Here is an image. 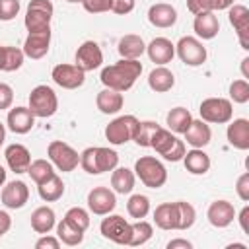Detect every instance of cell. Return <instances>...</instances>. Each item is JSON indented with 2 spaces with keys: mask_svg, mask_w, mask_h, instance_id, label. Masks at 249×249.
<instances>
[{
  "mask_svg": "<svg viewBox=\"0 0 249 249\" xmlns=\"http://www.w3.org/2000/svg\"><path fill=\"white\" fill-rule=\"evenodd\" d=\"M150 148H154L167 161H179V160H183V156L187 152L185 142L179 140L169 128H163V126H160L154 132V136L150 140Z\"/></svg>",
  "mask_w": 249,
  "mask_h": 249,
  "instance_id": "cell-3",
  "label": "cell"
},
{
  "mask_svg": "<svg viewBox=\"0 0 249 249\" xmlns=\"http://www.w3.org/2000/svg\"><path fill=\"white\" fill-rule=\"evenodd\" d=\"M183 136H185V140L191 148H204V146L210 144L212 130H210L208 123H204L202 119H193L189 128L183 132Z\"/></svg>",
  "mask_w": 249,
  "mask_h": 249,
  "instance_id": "cell-23",
  "label": "cell"
},
{
  "mask_svg": "<svg viewBox=\"0 0 249 249\" xmlns=\"http://www.w3.org/2000/svg\"><path fill=\"white\" fill-rule=\"evenodd\" d=\"M230 146L237 150H249V121L247 119H233L226 130Z\"/></svg>",
  "mask_w": 249,
  "mask_h": 249,
  "instance_id": "cell-25",
  "label": "cell"
},
{
  "mask_svg": "<svg viewBox=\"0 0 249 249\" xmlns=\"http://www.w3.org/2000/svg\"><path fill=\"white\" fill-rule=\"evenodd\" d=\"M4 183H6V169L0 165V187H4Z\"/></svg>",
  "mask_w": 249,
  "mask_h": 249,
  "instance_id": "cell-56",
  "label": "cell"
},
{
  "mask_svg": "<svg viewBox=\"0 0 249 249\" xmlns=\"http://www.w3.org/2000/svg\"><path fill=\"white\" fill-rule=\"evenodd\" d=\"M99 231L105 239L117 243V245H128L130 239V222L124 220L119 214H107V218L101 220Z\"/></svg>",
  "mask_w": 249,
  "mask_h": 249,
  "instance_id": "cell-11",
  "label": "cell"
},
{
  "mask_svg": "<svg viewBox=\"0 0 249 249\" xmlns=\"http://www.w3.org/2000/svg\"><path fill=\"white\" fill-rule=\"evenodd\" d=\"M0 200L6 208H12V210L23 208L25 202L29 200V189L23 181H10L8 185L2 187Z\"/></svg>",
  "mask_w": 249,
  "mask_h": 249,
  "instance_id": "cell-16",
  "label": "cell"
},
{
  "mask_svg": "<svg viewBox=\"0 0 249 249\" xmlns=\"http://www.w3.org/2000/svg\"><path fill=\"white\" fill-rule=\"evenodd\" d=\"M126 212L134 220H142L150 212V198L146 195H132L126 202Z\"/></svg>",
  "mask_w": 249,
  "mask_h": 249,
  "instance_id": "cell-40",
  "label": "cell"
},
{
  "mask_svg": "<svg viewBox=\"0 0 249 249\" xmlns=\"http://www.w3.org/2000/svg\"><path fill=\"white\" fill-rule=\"evenodd\" d=\"M193 29L196 33L198 39H214L220 31V21L216 18L214 12H200V14H195V21H193Z\"/></svg>",
  "mask_w": 249,
  "mask_h": 249,
  "instance_id": "cell-22",
  "label": "cell"
},
{
  "mask_svg": "<svg viewBox=\"0 0 249 249\" xmlns=\"http://www.w3.org/2000/svg\"><path fill=\"white\" fill-rule=\"evenodd\" d=\"M4 68V47L0 45V70Z\"/></svg>",
  "mask_w": 249,
  "mask_h": 249,
  "instance_id": "cell-57",
  "label": "cell"
},
{
  "mask_svg": "<svg viewBox=\"0 0 249 249\" xmlns=\"http://www.w3.org/2000/svg\"><path fill=\"white\" fill-rule=\"evenodd\" d=\"M239 226H241V230H243V233H249V206L245 204L243 208H241V212H239Z\"/></svg>",
  "mask_w": 249,
  "mask_h": 249,
  "instance_id": "cell-51",
  "label": "cell"
},
{
  "mask_svg": "<svg viewBox=\"0 0 249 249\" xmlns=\"http://www.w3.org/2000/svg\"><path fill=\"white\" fill-rule=\"evenodd\" d=\"M56 226V216L51 206H39L31 214V230L35 233H49Z\"/></svg>",
  "mask_w": 249,
  "mask_h": 249,
  "instance_id": "cell-30",
  "label": "cell"
},
{
  "mask_svg": "<svg viewBox=\"0 0 249 249\" xmlns=\"http://www.w3.org/2000/svg\"><path fill=\"white\" fill-rule=\"evenodd\" d=\"M177 230H189L193 228L195 220H196V210L193 204L185 202V200H177Z\"/></svg>",
  "mask_w": 249,
  "mask_h": 249,
  "instance_id": "cell-41",
  "label": "cell"
},
{
  "mask_svg": "<svg viewBox=\"0 0 249 249\" xmlns=\"http://www.w3.org/2000/svg\"><path fill=\"white\" fill-rule=\"evenodd\" d=\"M4 140H6V128H4V124L0 123V146L4 144Z\"/></svg>",
  "mask_w": 249,
  "mask_h": 249,
  "instance_id": "cell-55",
  "label": "cell"
},
{
  "mask_svg": "<svg viewBox=\"0 0 249 249\" xmlns=\"http://www.w3.org/2000/svg\"><path fill=\"white\" fill-rule=\"evenodd\" d=\"M123 103H124L123 93L121 91H115V89H109V88L101 89L97 93V97H95V105H97V109L103 115H115V113H119L123 109Z\"/></svg>",
  "mask_w": 249,
  "mask_h": 249,
  "instance_id": "cell-28",
  "label": "cell"
},
{
  "mask_svg": "<svg viewBox=\"0 0 249 249\" xmlns=\"http://www.w3.org/2000/svg\"><path fill=\"white\" fill-rule=\"evenodd\" d=\"M136 124H138V119L134 115H121V117L113 119L105 126V138L113 146L126 144L128 140H132V134H134Z\"/></svg>",
  "mask_w": 249,
  "mask_h": 249,
  "instance_id": "cell-10",
  "label": "cell"
},
{
  "mask_svg": "<svg viewBox=\"0 0 249 249\" xmlns=\"http://www.w3.org/2000/svg\"><path fill=\"white\" fill-rule=\"evenodd\" d=\"M175 54L187 66H200V64L206 62V56H208L206 47L202 45V41H198L196 37H191V35H185L177 41Z\"/></svg>",
  "mask_w": 249,
  "mask_h": 249,
  "instance_id": "cell-9",
  "label": "cell"
},
{
  "mask_svg": "<svg viewBox=\"0 0 249 249\" xmlns=\"http://www.w3.org/2000/svg\"><path fill=\"white\" fill-rule=\"evenodd\" d=\"M23 49H18V47H4V72H16L21 68L23 64Z\"/></svg>",
  "mask_w": 249,
  "mask_h": 249,
  "instance_id": "cell-43",
  "label": "cell"
},
{
  "mask_svg": "<svg viewBox=\"0 0 249 249\" xmlns=\"http://www.w3.org/2000/svg\"><path fill=\"white\" fill-rule=\"evenodd\" d=\"M51 78L56 86L64 89H76L86 82V72L76 64H56L51 72Z\"/></svg>",
  "mask_w": 249,
  "mask_h": 249,
  "instance_id": "cell-14",
  "label": "cell"
},
{
  "mask_svg": "<svg viewBox=\"0 0 249 249\" xmlns=\"http://www.w3.org/2000/svg\"><path fill=\"white\" fill-rule=\"evenodd\" d=\"M27 173H29V177L35 185H41V183H45L47 179H51L54 175V165L49 160H33L29 163Z\"/></svg>",
  "mask_w": 249,
  "mask_h": 249,
  "instance_id": "cell-37",
  "label": "cell"
},
{
  "mask_svg": "<svg viewBox=\"0 0 249 249\" xmlns=\"http://www.w3.org/2000/svg\"><path fill=\"white\" fill-rule=\"evenodd\" d=\"M183 163H185V169L193 175H204L210 169V158L202 148H193L185 152Z\"/></svg>",
  "mask_w": 249,
  "mask_h": 249,
  "instance_id": "cell-27",
  "label": "cell"
},
{
  "mask_svg": "<svg viewBox=\"0 0 249 249\" xmlns=\"http://www.w3.org/2000/svg\"><path fill=\"white\" fill-rule=\"evenodd\" d=\"M154 222L160 230H177V206L175 202H161L154 210Z\"/></svg>",
  "mask_w": 249,
  "mask_h": 249,
  "instance_id": "cell-29",
  "label": "cell"
},
{
  "mask_svg": "<svg viewBox=\"0 0 249 249\" xmlns=\"http://www.w3.org/2000/svg\"><path fill=\"white\" fill-rule=\"evenodd\" d=\"M142 74V64L140 60H132V58H121L119 62L111 64V66H105L101 70V84L109 89H115V91H126L134 86V82L140 78Z\"/></svg>",
  "mask_w": 249,
  "mask_h": 249,
  "instance_id": "cell-1",
  "label": "cell"
},
{
  "mask_svg": "<svg viewBox=\"0 0 249 249\" xmlns=\"http://www.w3.org/2000/svg\"><path fill=\"white\" fill-rule=\"evenodd\" d=\"M148 86L156 93H165L175 86V76L165 66H156L148 76Z\"/></svg>",
  "mask_w": 249,
  "mask_h": 249,
  "instance_id": "cell-31",
  "label": "cell"
},
{
  "mask_svg": "<svg viewBox=\"0 0 249 249\" xmlns=\"http://www.w3.org/2000/svg\"><path fill=\"white\" fill-rule=\"evenodd\" d=\"M146 53L156 66H165L175 56V45L167 37H156L146 45Z\"/></svg>",
  "mask_w": 249,
  "mask_h": 249,
  "instance_id": "cell-18",
  "label": "cell"
},
{
  "mask_svg": "<svg viewBox=\"0 0 249 249\" xmlns=\"http://www.w3.org/2000/svg\"><path fill=\"white\" fill-rule=\"evenodd\" d=\"M54 228H56V237L60 239V243H64V245H68V247L80 245V243L84 241V233H86V231L74 228V226L68 224L64 218H62Z\"/></svg>",
  "mask_w": 249,
  "mask_h": 249,
  "instance_id": "cell-35",
  "label": "cell"
},
{
  "mask_svg": "<svg viewBox=\"0 0 249 249\" xmlns=\"http://www.w3.org/2000/svg\"><path fill=\"white\" fill-rule=\"evenodd\" d=\"M233 4V0H187L189 12L200 14V12H216V10H228Z\"/></svg>",
  "mask_w": 249,
  "mask_h": 249,
  "instance_id": "cell-38",
  "label": "cell"
},
{
  "mask_svg": "<svg viewBox=\"0 0 249 249\" xmlns=\"http://www.w3.org/2000/svg\"><path fill=\"white\" fill-rule=\"evenodd\" d=\"M76 66L84 72H91L103 64V53L101 47L95 41H84L76 51Z\"/></svg>",
  "mask_w": 249,
  "mask_h": 249,
  "instance_id": "cell-15",
  "label": "cell"
},
{
  "mask_svg": "<svg viewBox=\"0 0 249 249\" xmlns=\"http://www.w3.org/2000/svg\"><path fill=\"white\" fill-rule=\"evenodd\" d=\"M82 6L89 14H103L111 10V0H84Z\"/></svg>",
  "mask_w": 249,
  "mask_h": 249,
  "instance_id": "cell-46",
  "label": "cell"
},
{
  "mask_svg": "<svg viewBox=\"0 0 249 249\" xmlns=\"http://www.w3.org/2000/svg\"><path fill=\"white\" fill-rule=\"evenodd\" d=\"M64 220H66L68 224H72L74 228L82 230V231H86V230L89 228V212H88L86 208H82V206H72V208H68L66 214H64Z\"/></svg>",
  "mask_w": 249,
  "mask_h": 249,
  "instance_id": "cell-42",
  "label": "cell"
},
{
  "mask_svg": "<svg viewBox=\"0 0 249 249\" xmlns=\"http://www.w3.org/2000/svg\"><path fill=\"white\" fill-rule=\"evenodd\" d=\"M230 101L233 103H247L249 101V82L247 80H233L230 84Z\"/></svg>",
  "mask_w": 249,
  "mask_h": 249,
  "instance_id": "cell-44",
  "label": "cell"
},
{
  "mask_svg": "<svg viewBox=\"0 0 249 249\" xmlns=\"http://www.w3.org/2000/svg\"><path fill=\"white\" fill-rule=\"evenodd\" d=\"M66 2H70V4H82L84 0H66Z\"/></svg>",
  "mask_w": 249,
  "mask_h": 249,
  "instance_id": "cell-58",
  "label": "cell"
},
{
  "mask_svg": "<svg viewBox=\"0 0 249 249\" xmlns=\"http://www.w3.org/2000/svg\"><path fill=\"white\" fill-rule=\"evenodd\" d=\"M53 2L51 0H29L25 10V27L29 33L33 31H45L51 29V18H53Z\"/></svg>",
  "mask_w": 249,
  "mask_h": 249,
  "instance_id": "cell-7",
  "label": "cell"
},
{
  "mask_svg": "<svg viewBox=\"0 0 249 249\" xmlns=\"http://www.w3.org/2000/svg\"><path fill=\"white\" fill-rule=\"evenodd\" d=\"M49 161L62 173H70L80 165V154L62 140H53L47 148Z\"/></svg>",
  "mask_w": 249,
  "mask_h": 249,
  "instance_id": "cell-8",
  "label": "cell"
},
{
  "mask_svg": "<svg viewBox=\"0 0 249 249\" xmlns=\"http://www.w3.org/2000/svg\"><path fill=\"white\" fill-rule=\"evenodd\" d=\"M117 206V196L115 191L107 187H93L88 193V208L95 216H107L115 210Z\"/></svg>",
  "mask_w": 249,
  "mask_h": 249,
  "instance_id": "cell-12",
  "label": "cell"
},
{
  "mask_svg": "<svg viewBox=\"0 0 249 249\" xmlns=\"http://www.w3.org/2000/svg\"><path fill=\"white\" fill-rule=\"evenodd\" d=\"M235 193H237V196H239L243 202L249 200V173H247V171L237 177V181H235Z\"/></svg>",
  "mask_w": 249,
  "mask_h": 249,
  "instance_id": "cell-47",
  "label": "cell"
},
{
  "mask_svg": "<svg viewBox=\"0 0 249 249\" xmlns=\"http://www.w3.org/2000/svg\"><path fill=\"white\" fill-rule=\"evenodd\" d=\"M80 165L89 175H101L119 165V154L105 146H89L80 154Z\"/></svg>",
  "mask_w": 249,
  "mask_h": 249,
  "instance_id": "cell-2",
  "label": "cell"
},
{
  "mask_svg": "<svg viewBox=\"0 0 249 249\" xmlns=\"http://www.w3.org/2000/svg\"><path fill=\"white\" fill-rule=\"evenodd\" d=\"M148 21L154 27H160V29L173 27L175 21H177V10L171 4H165V2L152 4L150 10H148Z\"/></svg>",
  "mask_w": 249,
  "mask_h": 249,
  "instance_id": "cell-20",
  "label": "cell"
},
{
  "mask_svg": "<svg viewBox=\"0 0 249 249\" xmlns=\"http://www.w3.org/2000/svg\"><path fill=\"white\" fill-rule=\"evenodd\" d=\"M134 10V0H111V10L113 14H119V16H126Z\"/></svg>",
  "mask_w": 249,
  "mask_h": 249,
  "instance_id": "cell-48",
  "label": "cell"
},
{
  "mask_svg": "<svg viewBox=\"0 0 249 249\" xmlns=\"http://www.w3.org/2000/svg\"><path fill=\"white\" fill-rule=\"evenodd\" d=\"M158 128H160V124L154 121H138L134 134H132V140L142 148H150V140Z\"/></svg>",
  "mask_w": 249,
  "mask_h": 249,
  "instance_id": "cell-39",
  "label": "cell"
},
{
  "mask_svg": "<svg viewBox=\"0 0 249 249\" xmlns=\"http://www.w3.org/2000/svg\"><path fill=\"white\" fill-rule=\"evenodd\" d=\"M206 218L214 228H228L235 218V208L228 200H214L206 210Z\"/></svg>",
  "mask_w": 249,
  "mask_h": 249,
  "instance_id": "cell-19",
  "label": "cell"
},
{
  "mask_svg": "<svg viewBox=\"0 0 249 249\" xmlns=\"http://www.w3.org/2000/svg\"><path fill=\"white\" fill-rule=\"evenodd\" d=\"M29 109L39 119H49L58 109V97L51 86L39 84L29 93Z\"/></svg>",
  "mask_w": 249,
  "mask_h": 249,
  "instance_id": "cell-5",
  "label": "cell"
},
{
  "mask_svg": "<svg viewBox=\"0 0 249 249\" xmlns=\"http://www.w3.org/2000/svg\"><path fill=\"white\" fill-rule=\"evenodd\" d=\"M8 128L16 134H27L35 126V115L29 107H14L8 111Z\"/></svg>",
  "mask_w": 249,
  "mask_h": 249,
  "instance_id": "cell-21",
  "label": "cell"
},
{
  "mask_svg": "<svg viewBox=\"0 0 249 249\" xmlns=\"http://www.w3.org/2000/svg\"><path fill=\"white\" fill-rule=\"evenodd\" d=\"M134 175L148 187V189H160L167 181V169L165 165L154 158V156H142L134 163Z\"/></svg>",
  "mask_w": 249,
  "mask_h": 249,
  "instance_id": "cell-4",
  "label": "cell"
},
{
  "mask_svg": "<svg viewBox=\"0 0 249 249\" xmlns=\"http://www.w3.org/2000/svg\"><path fill=\"white\" fill-rule=\"evenodd\" d=\"M0 237H2V235H0Z\"/></svg>",
  "mask_w": 249,
  "mask_h": 249,
  "instance_id": "cell-59",
  "label": "cell"
},
{
  "mask_svg": "<svg viewBox=\"0 0 249 249\" xmlns=\"http://www.w3.org/2000/svg\"><path fill=\"white\" fill-rule=\"evenodd\" d=\"M19 14V0H0V21H10Z\"/></svg>",
  "mask_w": 249,
  "mask_h": 249,
  "instance_id": "cell-45",
  "label": "cell"
},
{
  "mask_svg": "<svg viewBox=\"0 0 249 249\" xmlns=\"http://www.w3.org/2000/svg\"><path fill=\"white\" fill-rule=\"evenodd\" d=\"M35 247H37V249H58V247H60V239H58V237H53V235L43 233V235L37 239Z\"/></svg>",
  "mask_w": 249,
  "mask_h": 249,
  "instance_id": "cell-50",
  "label": "cell"
},
{
  "mask_svg": "<svg viewBox=\"0 0 249 249\" xmlns=\"http://www.w3.org/2000/svg\"><path fill=\"white\" fill-rule=\"evenodd\" d=\"M198 113H200V119L204 123L224 124V123L231 121L233 105L226 97H206V99H202V103L198 107Z\"/></svg>",
  "mask_w": 249,
  "mask_h": 249,
  "instance_id": "cell-6",
  "label": "cell"
},
{
  "mask_svg": "<svg viewBox=\"0 0 249 249\" xmlns=\"http://www.w3.org/2000/svg\"><path fill=\"white\" fill-rule=\"evenodd\" d=\"M179 247H183V249H191V247H193V243H191V241H187V239H181V237L171 239V241L167 243V249H179Z\"/></svg>",
  "mask_w": 249,
  "mask_h": 249,
  "instance_id": "cell-53",
  "label": "cell"
},
{
  "mask_svg": "<svg viewBox=\"0 0 249 249\" xmlns=\"http://www.w3.org/2000/svg\"><path fill=\"white\" fill-rule=\"evenodd\" d=\"M134 183H136V175L132 169L128 167H115L113 173H111V187L117 195H128L132 193L134 189Z\"/></svg>",
  "mask_w": 249,
  "mask_h": 249,
  "instance_id": "cell-32",
  "label": "cell"
},
{
  "mask_svg": "<svg viewBox=\"0 0 249 249\" xmlns=\"http://www.w3.org/2000/svg\"><path fill=\"white\" fill-rule=\"evenodd\" d=\"M241 74H243V80L249 78V56H245V58L241 60Z\"/></svg>",
  "mask_w": 249,
  "mask_h": 249,
  "instance_id": "cell-54",
  "label": "cell"
},
{
  "mask_svg": "<svg viewBox=\"0 0 249 249\" xmlns=\"http://www.w3.org/2000/svg\"><path fill=\"white\" fill-rule=\"evenodd\" d=\"M6 163L14 173H27L31 163V154L23 144H10L4 152Z\"/></svg>",
  "mask_w": 249,
  "mask_h": 249,
  "instance_id": "cell-24",
  "label": "cell"
},
{
  "mask_svg": "<svg viewBox=\"0 0 249 249\" xmlns=\"http://www.w3.org/2000/svg\"><path fill=\"white\" fill-rule=\"evenodd\" d=\"M37 191H39V196H41L45 202H54V200H58V198L64 195V183H62V179L54 173L51 179H47L45 183L37 185Z\"/></svg>",
  "mask_w": 249,
  "mask_h": 249,
  "instance_id": "cell-34",
  "label": "cell"
},
{
  "mask_svg": "<svg viewBox=\"0 0 249 249\" xmlns=\"http://www.w3.org/2000/svg\"><path fill=\"white\" fill-rule=\"evenodd\" d=\"M228 18L230 23L235 29L237 41L243 51H249V10L243 4H231L228 8Z\"/></svg>",
  "mask_w": 249,
  "mask_h": 249,
  "instance_id": "cell-13",
  "label": "cell"
},
{
  "mask_svg": "<svg viewBox=\"0 0 249 249\" xmlns=\"http://www.w3.org/2000/svg\"><path fill=\"white\" fill-rule=\"evenodd\" d=\"M12 228V218L6 210H0V235H4Z\"/></svg>",
  "mask_w": 249,
  "mask_h": 249,
  "instance_id": "cell-52",
  "label": "cell"
},
{
  "mask_svg": "<svg viewBox=\"0 0 249 249\" xmlns=\"http://www.w3.org/2000/svg\"><path fill=\"white\" fill-rule=\"evenodd\" d=\"M165 123H167V128H169L173 134H183V132L189 128V124L193 123V115H191V111L185 109V107H173V109L167 113Z\"/></svg>",
  "mask_w": 249,
  "mask_h": 249,
  "instance_id": "cell-33",
  "label": "cell"
},
{
  "mask_svg": "<svg viewBox=\"0 0 249 249\" xmlns=\"http://www.w3.org/2000/svg\"><path fill=\"white\" fill-rule=\"evenodd\" d=\"M51 49V29H45V31H33L25 37V43H23V54L27 58H33V60H39L43 58Z\"/></svg>",
  "mask_w": 249,
  "mask_h": 249,
  "instance_id": "cell-17",
  "label": "cell"
},
{
  "mask_svg": "<svg viewBox=\"0 0 249 249\" xmlns=\"http://www.w3.org/2000/svg\"><path fill=\"white\" fill-rule=\"evenodd\" d=\"M12 103H14V89L8 84L0 82V111L10 109Z\"/></svg>",
  "mask_w": 249,
  "mask_h": 249,
  "instance_id": "cell-49",
  "label": "cell"
},
{
  "mask_svg": "<svg viewBox=\"0 0 249 249\" xmlns=\"http://www.w3.org/2000/svg\"><path fill=\"white\" fill-rule=\"evenodd\" d=\"M152 233H154V228L150 222H146L144 218L142 220H136L130 224V239H128V247H138V245H144L152 239Z\"/></svg>",
  "mask_w": 249,
  "mask_h": 249,
  "instance_id": "cell-36",
  "label": "cell"
},
{
  "mask_svg": "<svg viewBox=\"0 0 249 249\" xmlns=\"http://www.w3.org/2000/svg\"><path fill=\"white\" fill-rule=\"evenodd\" d=\"M121 58H132V60H138L144 53H146V43L140 35H134V33H128V35H123L119 39V47H117Z\"/></svg>",
  "mask_w": 249,
  "mask_h": 249,
  "instance_id": "cell-26",
  "label": "cell"
}]
</instances>
